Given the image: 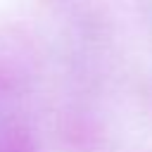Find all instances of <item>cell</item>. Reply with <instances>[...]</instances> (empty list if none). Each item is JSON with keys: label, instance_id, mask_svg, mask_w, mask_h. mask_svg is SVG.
<instances>
[{"label": "cell", "instance_id": "obj_2", "mask_svg": "<svg viewBox=\"0 0 152 152\" xmlns=\"http://www.w3.org/2000/svg\"><path fill=\"white\" fill-rule=\"evenodd\" d=\"M145 14H147V19L152 24V0H145Z\"/></svg>", "mask_w": 152, "mask_h": 152}, {"label": "cell", "instance_id": "obj_1", "mask_svg": "<svg viewBox=\"0 0 152 152\" xmlns=\"http://www.w3.org/2000/svg\"><path fill=\"white\" fill-rule=\"evenodd\" d=\"M0 152H33V150L28 145V138L19 128L10 126L0 131Z\"/></svg>", "mask_w": 152, "mask_h": 152}]
</instances>
